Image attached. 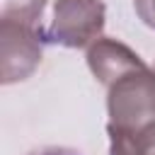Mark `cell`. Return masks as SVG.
<instances>
[{
  "label": "cell",
  "mask_w": 155,
  "mask_h": 155,
  "mask_svg": "<svg viewBox=\"0 0 155 155\" xmlns=\"http://www.w3.org/2000/svg\"><path fill=\"white\" fill-rule=\"evenodd\" d=\"M133 2H136L138 17H140L148 27L155 29V0H133Z\"/></svg>",
  "instance_id": "obj_7"
},
{
  "label": "cell",
  "mask_w": 155,
  "mask_h": 155,
  "mask_svg": "<svg viewBox=\"0 0 155 155\" xmlns=\"http://www.w3.org/2000/svg\"><path fill=\"white\" fill-rule=\"evenodd\" d=\"M29 155H82V153L70 148H39V150H31Z\"/></svg>",
  "instance_id": "obj_8"
},
{
  "label": "cell",
  "mask_w": 155,
  "mask_h": 155,
  "mask_svg": "<svg viewBox=\"0 0 155 155\" xmlns=\"http://www.w3.org/2000/svg\"><path fill=\"white\" fill-rule=\"evenodd\" d=\"M87 63L92 75L107 87L109 82H114L119 75L143 65L140 56L133 53L126 44L116 41V39H99L90 46L87 51Z\"/></svg>",
  "instance_id": "obj_4"
},
{
  "label": "cell",
  "mask_w": 155,
  "mask_h": 155,
  "mask_svg": "<svg viewBox=\"0 0 155 155\" xmlns=\"http://www.w3.org/2000/svg\"><path fill=\"white\" fill-rule=\"evenodd\" d=\"M107 131L131 133L155 121V70L145 63L107 85Z\"/></svg>",
  "instance_id": "obj_1"
},
{
  "label": "cell",
  "mask_w": 155,
  "mask_h": 155,
  "mask_svg": "<svg viewBox=\"0 0 155 155\" xmlns=\"http://www.w3.org/2000/svg\"><path fill=\"white\" fill-rule=\"evenodd\" d=\"M107 133L111 140V155H155V121L131 133Z\"/></svg>",
  "instance_id": "obj_5"
},
{
  "label": "cell",
  "mask_w": 155,
  "mask_h": 155,
  "mask_svg": "<svg viewBox=\"0 0 155 155\" xmlns=\"http://www.w3.org/2000/svg\"><path fill=\"white\" fill-rule=\"evenodd\" d=\"M46 0H2L0 7V22H17L24 27L41 29V15H44Z\"/></svg>",
  "instance_id": "obj_6"
},
{
  "label": "cell",
  "mask_w": 155,
  "mask_h": 155,
  "mask_svg": "<svg viewBox=\"0 0 155 155\" xmlns=\"http://www.w3.org/2000/svg\"><path fill=\"white\" fill-rule=\"evenodd\" d=\"M104 29L102 0H56L46 41L68 48H85L99 41Z\"/></svg>",
  "instance_id": "obj_2"
},
{
  "label": "cell",
  "mask_w": 155,
  "mask_h": 155,
  "mask_svg": "<svg viewBox=\"0 0 155 155\" xmlns=\"http://www.w3.org/2000/svg\"><path fill=\"white\" fill-rule=\"evenodd\" d=\"M46 29L0 22V80L2 85L29 78L41 63Z\"/></svg>",
  "instance_id": "obj_3"
}]
</instances>
